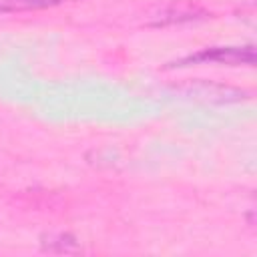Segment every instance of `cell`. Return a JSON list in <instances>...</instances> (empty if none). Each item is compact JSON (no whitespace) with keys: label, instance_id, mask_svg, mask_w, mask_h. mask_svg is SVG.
I'll use <instances>...</instances> for the list:
<instances>
[{"label":"cell","instance_id":"obj_1","mask_svg":"<svg viewBox=\"0 0 257 257\" xmlns=\"http://www.w3.org/2000/svg\"><path fill=\"white\" fill-rule=\"evenodd\" d=\"M193 64H223V66H253L255 48L247 46H213L175 60L173 66H193Z\"/></svg>","mask_w":257,"mask_h":257},{"label":"cell","instance_id":"obj_2","mask_svg":"<svg viewBox=\"0 0 257 257\" xmlns=\"http://www.w3.org/2000/svg\"><path fill=\"white\" fill-rule=\"evenodd\" d=\"M66 2H74V0H0V12L4 14L36 12V10H48L54 6H62Z\"/></svg>","mask_w":257,"mask_h":257}]
</instances>
